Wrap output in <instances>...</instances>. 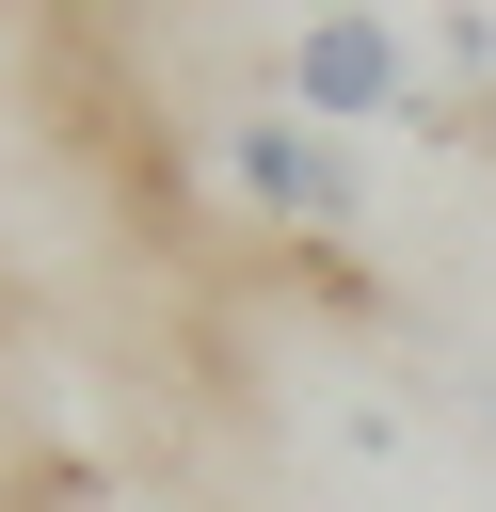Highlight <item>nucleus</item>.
Wrapping results in <instances>:
<instances>
[{
	"mask_svg": "<svg viewBox=\"0 0 496 512\" xmlns=\"http://www.w3.org/2000/svg\"><path fill=\"white\" fill-rule=\"evenodd\" d=\"M48 496H80V432H48L32 384L0 368V512H48Z\"/></svg>",
	"mask_w": 496,
	"mask_h": 512,
	"instance_id": "nucleus-3",
	"label": "nucleus"
},
{
	"mask_svg": "<svg viewBox=\"0 0 496 512\" xmlns=\"http://www.w3.org/2000/svg\"><path fill=\"white\" fill-rule=\"evenodd\" d=\"M208 160H224V192H240V208H272V224H304V240H336V224L368 208V176H352V144H336V128H224Z\"/></svg>",
	"mask_w": 496,
	"mask_h": 512,
	"instance_id": "nucleus-2",
	"label": "nucleus"
},
{
	"mask_svg": "<svg viewBox=\"0 0 496 512\" xmlns=\"http://www.w3.org/2000/svg\"><path fill=\"white\" fill-rule=\"evenodd\" d=\"M288 96H304V128H432V80H416V48H400L384 0L304 16L288 32Z\"/></svg>",
	"mask_w": 496,
	"mask_h": 512,
	"instance_id": "nucleus-1",
	"label": "nucleus"
}]
</instances>
